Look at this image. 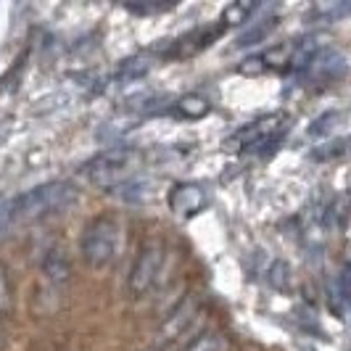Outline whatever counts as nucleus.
<instances>
[{
	"label": "nucleus",
	"instance_id": "4468645a",
	"mask_svg": "<svg viewBox=\"0 0 351 351\" xmlns=\"http://www.w3.org/2000/svg\"><path fill=\"white\" fill-rule=\"evenodd\" d=\"M343 119V114L341 111H328V114H322V117H317L315 122L309 124V135L312 138H325V135H330L335 130V124Z\"/></svg>",
	"mask_w": 351,
	"mask_h": 351
},
{
	"label": "nucleus",
	"instance_id": "ddd939ff",
	"mask_svg": "<svg viewBox=\"0 0 351 351\" xmlns=\"http://www.w3.org/2000/svg\"><path fill=\"white\" fill-rule=\"evenodd\" d=\"M185 351H225V338L222 333H214V330H206L201 333L195 341H191Z\"/></svg>",
	"mask_w": 351,
	"mask_h": 351
},
{
	"label": "nucleus",
	"instance_id": "f03ea898",
	"mask_svg": "<svg viewBox=\"0 0 351 351\" xmlns=\"http://www.w3.org/2000/svg\"><path fill=\"white\" fill-rule=\"evenodd\" d=\"M124 246V228L117 217H95L82 232V259L93 269H106L119 259Z\"/></svg>",
	"mask_w": 351,
	"mask_h": 351
},
{
	"label": "nucleus",
	"instance_id": "423d86ee",
	"mask_svg": "<svg viewBox=\"0 0 351 351\" xmlns=\"http://www.w3.org/2000/svg\"><path fill=\"white\" fill-rule=\"evenodd\" d=\"M198 317V301L193 296H185V299L175 304V309L161 319V325L156 328V335H154V346L158 351L169 349L172 343H177L182 335L188 333V328L195 322Z\"/></svg>",
	"mask_w": 351,
	"mask_h": 351
},
{
	"label": "nucleus",
	"instance_id": "1a4fd4ad",
	"mask_svg": "<svg viewBox=\"0 0 351 351\" xmlns=\"http://www.w3.org/2000/svg\"><path fill=\"white\" fill-rule=\"evenodd\" d=\"M43 272H45V280L53 285H66L71 275V264L64 254V248H51L43 259Z\"/></svg>",
	"mask_w": 351,
	"mask_h": 351
},
{
	"label": "nucleus",
	"instance_id": "4be33fe9",
	"mask_svg": "<svg viewBox=\"0 0 351 351\" xmlns=\"http://www.w3.org/2000/svg\"><path fill=\"white\" fill-rule=\"evenodd\" d=\"M349 351H351V349H349Z\"/></svg>",
	"mask_w": 351,
	"mask_h": 351
},
{
	"label": "nucleus",
	"instance_id": "a211bd4d",
	"mask_svg": "<svg viewBox=\"0 0 351 351\" xmlns=\"http://www.w3.org/2000/svg\"><path fill=\"white\" fill-rule=\"evenodd\" d=\"M254 14V5L251 3H235L225 11V19L228 24H241V21H248V16Z\"/></svg>",
	"mask_w": 351,
	"mask_h": 351
},
{
	"label": "nucleus",
	"instance_id": "412c9836",
	"mask_svg": "<svg viewBox=\"0 0 351 351\" xmlns=\"http://www.w3.org/2000/svg\"><path fill=\"white\" fill-rule=\"evenodd\" d=\"M14 219V211H11V204L8 201H0V232L8 228V222Z\"/></svg>",
	"mask_w": 351,
	"mask_h": 351
},
{
	"label": "nucleus",
	"instance_id": "9d476101",
	"mask_svg": "<svg viewBox=\"0 0 351 351\" xmlns=\"http://www.w3.org/2000/svg\"><path fill=\"white\" fill-rule=\"evenodd\" d=\"M172 111H175L177 117H182V119H204L211 111V104L209 98H204L198 93H191V95H182Z\"/></svg>",
	"mask_w": 351,
	"mask_h": 351
},
{
	"label": "nucleus",
	"instance_id": "9b49d317",
	"mask_svg": "<svg viewBox=\"0 0 351 351\" xmlns=\"http://www.w3.org/2000/svg\"><path fill=\"white\" fill-rule=\"evenodd\" d=\"M251 24H254V27H251V29H246L243 35L238 37V43H235L238 48H251V45H259L264 37L275 29L278 19L269 16V19H262V21H251Z\"/></svg>",
	"mask_w": 351,
	"mask_h": 351
},
{
	"label": "nucleus",
	"instance_id": "2eb2a0df",
	"mask_svg": "<svg viewBox=\"0 0 351 351\" xmlns=\"http://www.w3.org/2000/svg\"><path fill=\"white\" fill-rule=\"evenodd\" d=\"M148 71V61L145 58H130V61H124L122 66H119V71H117V80H138V77H143Z\"/></svg>",
	"mask_w": 351,
	"mask_h": 351
},
{
	"label": "nucleus",
	"instance_id": "6ab92c4d",
	"mask_svg": "<svg viewBox=\"0 0 351 351\" xmlns=\"http://www.w3.org/2000/svg\"><path fill=\"white\" fill-rule=\"evenodd\" d=\"M317 14L322 19H328V21H335V19L351 14V3L349 5H343V3H325V5H317Z\"/></svg>",
	"mask_w": 351,
	"mask_h": 351
},
{
	"label": "nucleus",
	"instance_id": "6e6552de",
	"mask_svg": "<svg viewBox=\"0 0 351 351\" xmlns=\"http://www.w3.org/2000/svg\"><path fill=\"white\" fill-rule=\"evenodd\" d=\"M306 69L312 74V80L328 82V80H335V77H341L346 71V58L338 51H333V48H322V51H317V56L312 58V64Z\"/></svg>",
	"mask_w": 351,
	"mask_h": 351
},
{
	"label": "nucleus",
	"instance_id": "f3484780",
	"mask_svg": "<svg viewBox=\"0 0 351 351\" xmlns=\"http://www.w3.org/2000/svg\"><path fill=\"white\" fill-rule=\"evenodd\" d=\"M11 306V278H8V267L0 262V319L5 317Z\"/></svg>",
	"mask_w": 351,
	"mask_h": 351
},
{
	"label": "nucleus",
	"instance_id": "0eeeda50",
	"mask_svg": "<svg viewBox=\"0 0 351 351\" xmlns=\"http://www.w3.org/2000/svg\"><path fill=\"white\" fill-rule=\"evenodd\" d=\"M167 201H169V209L175 211L177 217L188 219V217H195L198 211L206 209L209 195L198 182H177L167 195Z\"/></svg>",
	"mask_w": 351,
	"mask_h": 351
},
{
	"label": "nucleus",
	"instance_id": "39448f33",
	"mask_svg": "<svg viewBox=\"0 0 351 351\" xmlns=\"http://www.w3.org/2000/svg\"><path fill=\"white\" fill-rule=\"evenodd\" d=\"M282 132H285V117L282 114H269V117L256 119L254 124H246L232 138V145L246 148V151H269L280 143Z\"/></svg>",
	"mask_w": 351,
	"mask_h": 351
},
{
	"label": "nucleus",
	"instance_id": "aec40b11",
	"mask_svg": "<svg viewBox=\"0 0 351 351\" xmlns=\"http://www.w3.org/2000/svg\"><path fill=\"white\" fill-rule=\"evenodd\" d=\"M269 282H272L278 291H285V288H288V264L285 262L272 264V269H269Z\"/></svg>",
	"mask_w": 351,
	"mask_h": 351
},
{
	"label": "nucleus",
	"instance_id": "dca6fc26",
	"mask_svg": "<svg viewBox=\"0 0 351 351\" xmlns=\"http://www.w3.org/2000/svg\"><path fill=\"white\" fill-rule=\"evenodd\" d=\"M351 145V138H346V141H335V143H328V145H319L317 151H312V156L317 158V161H325V158H335V156H343L346 151H349Z\"/></svg>",
	"mask_w": 351,
	"mask_h": 351
},
{
	"label": "nucleus",
	"instance_id": "7ed1b4c3",
	"mask_svg": "<svg viewBox=\"0 0 351 351\" xmlns=\"http://www.w3.org/2000/svg\"><path fill=\"white\" fill-rule=\"evenodd\" d=\"M135 161H138V154L132 148H108V151H101L98 156L90 158L82 167V172L93 185L114 193L119 185H124L132 177Z\"/></svg>",
	"mask_w": 351,
	"mask_h": 351
},
{
	"label": "nucleus",
	"instance_id": "f8f14e48",
	"mask_svg": "<svg viewBox=\"0 0 351 351\" xmlns=\"http://www.w3.org/2000/svg\"><path fill=\"white\" fill-rule=\"evenodd\" d=\"M151 191V182L148 180H141V177H130L124 185H119L114 193H119L124 201H143Z\"/></svg>",
	"mask_w": 351,
	"mask_h": 351
},
{
	"label": "nucleus",
	"instance_id": "20e7f679",
	"mask_svg": "<svg viewBox=\"0 0 351 351\" xmlns=\"http://www.w3.org/2000/svg\"><path fill=\"white\" fill-rule=\"evenodd\" d=\"M164 267H167V246L161 241L143 243L135 262L130 267V278H127L130 293H135V296L151 293L164 275Z\"/></svg>",
	"mask_w": 351,
	"mask_h": 351
},
{
	"label": "nucleus",
	"instance_id": "f257e3e1",
	"mask_svg": "<svg viewBox=\"0 0 351 351\" xmlns=\"http://www.w3.org/2000/svg\"><path fill=\"white\" fill-rule=\"evenodd\" d=\"M77 195H80V191L71 182L51 180V182L35 185V188L16 195L11 201V211H14V219H37V217L66 211L77 201Z\"/></svg>",
	"mask_w": 351,
	"mask_h": 351
}]
</instances>
